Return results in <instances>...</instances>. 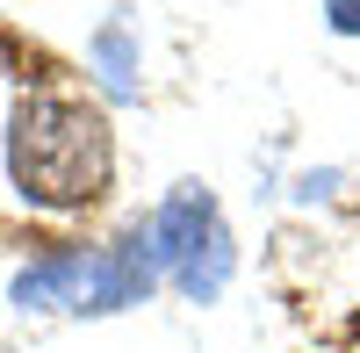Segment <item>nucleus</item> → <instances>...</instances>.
I'll return each mask as SVG.
<instances>
[{"label":"nucleus","mask_w":360,"mask_h":353,"mask_svg":"<svg viewBox=\"0 0 360 353\" xmlns=\"http://www.w3.org/2000/svg\"><path fill=\"white\" fill-rule=\"evenodd\" d=\"M8 181L29 210L79 217L115 181V130L72 94H22L8 108Z\"/></svg>","instance_id":"f257e3e1"},{"label":"nucleus","mask_w":360,"mask_h":353,"mask_svg":"<svg viewBox=\"0 0 360 353\" xmlns=\"http://www.w3.org/2000/svg\"><path fill=\"white\" fill-rule=\"evenodd\" d=\"M86 65H94V79H101L108 101H137V44H130V22H101L94 44H86Z\"/></svg>","instance_id":"39448f33"},{"label":"nucleus","mask_w":360,"mask_h":353,"mask_svg":"<svg viewBox=\"0 0 360 353\" xmlns=\"http://www.w3.org/2000/svg\"><path fill=\"white\" fill-rule=\"evenodd\" d=\"M86 274H94V252L86 245H58V252L29 259V267L8 281V303L15 310H79L86 303Z\"/></svg>","instance_id":"20e7f679"},{"label":"nucleus","mask_w":360,"mask_h":353,"mask_svg":"<svg viewBox=\"0 0 360 353\" xmlns=\"http://www.w3.org/2000/svg\"><path fill=\"white\" fill-rule=\"evenodd\" d=\"M159 281H166V267H159L152 224H137V231H123L115 245L94 252V274H86V303H79V317H115V310L144 303Z\"/></svg>","instance_id":"7ed1b4c3"},{"label":"nucleus","mask_w":360,"mask_h":353,"mask_svg":"<svg viewBox=\"0 0 360 353\" xmlns=\"http://www.w3.org/2000/svg\"><path fill=\"white\" fill-rule=\"evenodd\" d=\"M144 224H152V245H159L166 281H173L188 303H217L224 288H231V274H238V238H231V224H224V202L209 195L202 181L166 188V202H159Z\"/></svg>","instance_id":"f03ea898"},{"label":"nucleus","mask_w":360,"mask_h":353,"mask_svg":"<svg viewBox=\"0 0 360 353\" xmlns=\"http://www.w3.org/2000/svg\"><path fill=\"white\" fill-rule=\"evenodd\" d=\"M324 22L332 37H360V0H324Z\"/></svg>","instance_id":"423d86ee"}]
</instances>
